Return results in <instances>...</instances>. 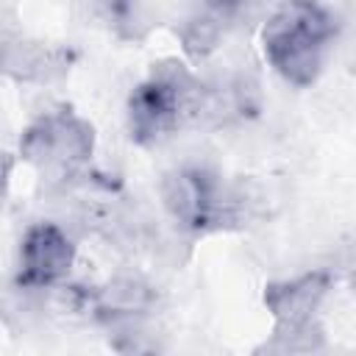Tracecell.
I'll return each mask as SVG.
<instances>
[{"instance_id":"cell-1","label":"cell","mask_w":356,"mask_h":356,"mask_svg":"<svg viewBox=\"0 0 356 356\" xmlns=\"http://www.w3.org/2000/svg\"><path fill=\"white\" fill-rule=\"evenodd\" d=\"M211 97L206 86L178 61L153 64L150 75L128 95V134L139 147H156L181 128L209 114Z\"/></svg>"},{"instance_id":"cell-2","label":"cell","mask_w":356,"mask_h":356,"mask_svg":"<svg viewBox=\"0 0 356 356\" xmlns=\"http://www.w3.org/2000/svg\"><path fill=\"white\" fill-rule=\"evenodd\" d=\"M337 36L334 14L317 0H284L261 25L267 64L292 86H312Z\"/></svg>"},{"instance_id":"cell-3","label":"cell","mask_w":356,"mask_h":356,"mask_svg":"<svg viewBox=\"0 0 356 356\" xmlns=\"http://www.w3.org/2000/svg\"><path fill=\"white\" fill-rule=\"evenodd\" d=\"M95 156V125L70 106L39 114L19 136V159L47 181L78 178Z\"/></svg>"},{"instance_id":"cell-4","label":"cell","mask_w":356,"mask_h":356,"mask_svg":"<svg viewBox=\"0 0 356 356\" xmlns=\"http://www.w3.org/2000/svg\"><path fill=\"white\" fill-rule=\"evenodd\" d=\"M331 289V273L312 270L264 286V309L273 317V342L267 350H314L323 342L317 312Z\"/></svg>"},{"instance_id":"cell-5","label":"cell","mask_w":356,"mask_h":356,"mask_svg":"<svg viewBox=\"0 0 356 356\" xmlns=\"http://www.w3.org/2000/svg\"><path fill=\"white\" fill-rule=\"evenodd\" d=\"M161 203L167 214L192 234H206L234 222L236 197L225 189L222 178L197 164H184L161 178Z\"/></svg>"},{"instance_id":"cell-6","label":"cell","mask_w":356,"mask_h":356,"mask_svg":"<svg viewBox=\"0 0 356 356\" xmlns=\"http://www.w3.org/2000/svg\"><path fill=\"white\" fill-rule=\"evenodd\" d=\"M75 264V245L56 222H33L19 245L17 284L25 289H50L67 278Z\"/></svg>"},{"instance_id":"cell-7","label":"cell","mask_w":356,"mask_h":356,"mask_svg":"<svg viewBox=\"0 0 356 356\" xmlns=\"http://www.w3.org/2000/svg\"><path fill=\"white\" fill-rule=\"evenodd\" d=\"M242 6L245 0H203V6L181 28L186 56L206 58L220 44L228 25H234V19L242 14Z\"/></svg>"},{"instance_id":"cell-8","label":"cell","mask_w":356,"mask_h":356,"mask_svg":"<svg viewBox=\"0 0 356 356\" xmlns=\"http://www.w3.org/2000/svg\"><path fill=\"white\" fill-rule=\"evenodd\" d=\"M153 300H156L153 289L142 284L139 278H117L92 295V309L100 317L117 320V317H134V314L147 312Z\"/></svg>"},{"instance_id":"cell-9","label":"cell","mask_w":356,"mask_h":356,"mask_svg":"<svg viewBox=\"0 0 356 356\" xmlns=\"http://www.w3.org/2000/svg\"><path fill=\"white\" fill-rule=\"evenodd\" d=\"M103 14L106 19L122 33V28L128 25L131 28V36H134V25H136V0H103Z\"/></svg>"},{"instance_id":"cell-10","label":"cell","mask_w":356,"mask_h":356,"mask_svg":"<svg viewBox=\"0 0 356 356\" xmlns=\"http://www.w3.org/2000/svg\"><path fill=\"white\" fill-rule=\"evenodd\" d=\"M342 270L348 275V281L356 286V242H350L345 248V256H342Z\"/></svg>"}]
</instances>
